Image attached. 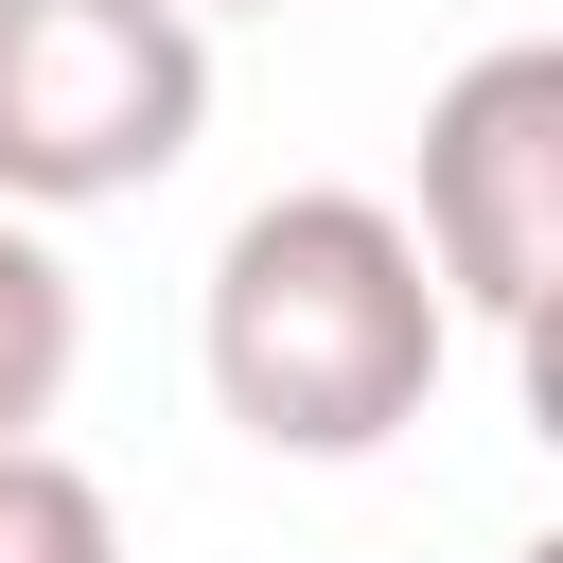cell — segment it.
I'll return each instance as SVG.
<instances>
[{
  "mask_svg": "<svg viewBox=\"0 0 563 563\" xmlns=\"http://www.w3.org/2000/svg\"><path fill=\"white\" fill-rule=\"evenodd\" d=\"M194 352H211V405H229L264 457H387V440L440 405L457 317H440V282H422L405 211L317 176V194H264V211L211 246Z\"/></svg>",
  "mask_w": 563,
  "mask_h": 563,
  "instance_id": "1",
  "label": "cell"
},
{
  "mask_svg": "<svg viewBox=\"0 0 563 563\" xmlns=\"http://www.w3.org/2000/svg\"><path fill=\"white\" fill-rule=\"evenodd\" d=\"M211 123V18L176 0H0V211L158 194Z\"/></svg>",
  "mask_w": 563,
  "mask_h": 563,
  "instance_id": "2",
  "label": "cell"
},
{
  "mask_svg": "<svg viewBox=\"0 0 563 563\" xmlns=\"http://www.w3.org/2000/svg\"><path fill=\"white\" fill-rule=\"evenodd\" d=\"M440 317H493L510 352H545V282H563V53L510 35L422 106V211H405Z\"/></svg>",
  "mask_w": 563,
  "mask_h": 563,
  "instance_id": "3",
  "label": "cell"
},
{
  "mask_svg": "<svg viewBox=\"0 0 563 563\" xmlns=\"http://www.w3.org/2000/svg\"><path fill=\"white\" fill-rule=\"evenodd\" d=\"M70 352H88V299H70V264L0 211V440H35V422L70 405Z\"/></svg>",
  "mask_w": 563,
  "mask_h": 563,
  "instance_id": "4",
  "label": "cell"
},
{
  "mask_svg": "<svg viewBox=\"0 0 563 563\" xmlns=\"http://www.w3.org/2000/svg\"><path fill=\"white\" fill-rule=\"evenodd\" d=\"M0 563H123V510L53 440H0Z\"/></svg>",
  "mask_w": 563,
  "mask_h": 563,
  "instance_id": "5",
  "label": "cell"
},
{
  "mask_svg": "<svg viewBox=\"0 0 563 563\" xmlns=\"http://www.w3.org/2000/svg\"><path fill=\"white\" fill-rule=\"evenodd\" d=\"M176 18H211V0H176Z\"/></svg>",
  "mask_w": 563,
  "mask_h": 563,
  "instance_id": "6",
  "label": "cell"
}]
</instances>
